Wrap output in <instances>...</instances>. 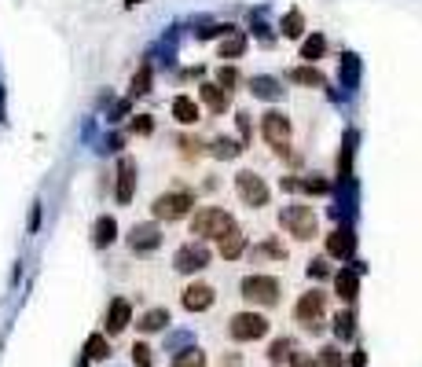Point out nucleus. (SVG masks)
Returning a JSON list of instances; mask_svg holds the SVG:
<instances>
[{
    "label": "nucleus",
    "instance_id": "obj_1",
    "mask_svg": "<svg viewBox=\"0 0 422 367\" xmlns=\"http://www.w3.org/2000/svg\"><path fill=\"white\" fill-rule=\"evenodd\" d=\"M228 232H235V220L232 213L217 210V206H206V210L191 217V235H199V239H224Z\"/></svg>",
    "mask_w": 422,
    "mask_h": 367
},
{
    "label": "nucleus",
    "instance_id": "obj_2",
    "mask_svg": "<svg viewBox=\"0 0 422 367\" xmlns=\"http://www.w3.org/2000/svg\"><path fill=\"white\" fill-rule=\"evenodd\" d=\"M283 228L294 235V239H312L316 235V213L312 206H286V210L279 213Z\"/></svg>",
    "mask_w": 422,
    "mask_h": 367
},
{
    "label": "nucleus",
    "instance_id": "obj_3",
    "mask_svg": "<svg viewBox=\"0 0 422 367\" xmlns=\"http://www.w3.org/2000/svg\"><path fill=\"white\" fill-rule=\"evenodd\" d=\"M194 206V195L191 191H169V195H158L154 199V217L158 220H180V217H187V210Z\"/></svg>",
    "mask_w": 422,
    "mask_h": 367
},
{
    "label": "nucleus",
    "instance_id": "obj_4",
    "mask_svg": "<svg viewBox=\"0 0 422 367\" xmlns=\"http://www.w3.org/2000/svg\"><path fill=\"white\" fill-rule=\"evenodd\" d=\"M228 334H232L235 342H253V338H265V334H268V320H265V316H257V312H239V316H232Z\"/></svg>",
    "mask_w": 422,
    "mask_h": 367
},
{
    "label": "nucleus",
    "instance_id": "obj_5",
    "mask_svg": "<svg viewBox=\"0 0 422 367\" xmlns=\"http://www.w3.org/2000/svg\"><path fill=\"white\" fill-rule=\"evenodd\" d=\"M242 298L257 301V305H272V301L279 298V279H272V276H246V279H242Z\"/></svg>",
    "mask_w": 422,
    "mask_h": 367
},
{
    "label": "nucleus",
    "instance_id": "obj_6",
    "mask_svg": "<svg viewBox=\"0 0 422 367\" xmlns=\"http://www.w3.org/2000/svg\"><path fill=\"white\" fill-rule=\"evenodd\" d=\"M235 191H239V199L246 206H265L268 202V184L257 177V173H250V169H242L235 177Z\"/></svg>",
    "mask_w": 422,
    "mask_h": 367
},
{
    "label": "nucleus",
    "instance_id": "obj_7",
    "mask_svg": "<svg viewBox=\"0 0 422 367\" xmlns=\"http://www.w3.org/2000/svg\"><path fill=\"white\" fill-rule=\"evenodd\" d=\"M261 136L272 143L275 151H283V143L290 140V121H286V114H279V110H268V114L261 118Z\"/></svg>",
    "mask_w": 422,
    "mask_h": 367
},
{
    "label": "nucleus",
    "instance_id": "obj_8",
    "mask_svg": "<svg viewBox=\"0 0 422 367\" xmlns=\"http://www.w3.org/2000/svg\"><path fill=\"white\" fill-rule=\"evenodd\" d=\"M294 320L305 323V327H316L323 320V294L312 291V294H301V301L294 305Z\"/></svg>",
    "mask_w": 422,
    "mask_h": 367
},
{
    "label": "nucleus",
    "instance_id": "obj_9",
    "mask_svg": "<svg viewBox=\"0 0 422 367\" xmlns=\"http://www.w3.org/2000/svg\"><path fill=\"white\" fill-rule=\"evenodd\" d=\"M118 202L125 206V202H133V195H136V162L133 158H121L118 162Z\"/></svg>",
    "mask_w": 422,
    "mask_h": 367
},
{
    "label": "nucleus",
    "instance_id": "obj_10",
    "mask_svg": "<svg viewBox=\"0 0 422 367\" xmlns=\"http://www.w3.org/2000/svg\"><path fill=\"white\" fill-rule=\"evenodd\" d=\"M206 265H209V250L206 246L187 243V246L176 250V268H180V272H199V268H206Z\"/></svg>",
    "mask_w": 422,
    "mask_h": 367
},
{
    "label": "nucleus",
    "instance_id": "obj_11",
    "mask_svg": "<svg viewBox=\"0 0 422 367\" xmlns=\"http://www.w3.org/2000/svg\"><path fill=\"white\" fill-rule=\"evenodd\" d=\"M352 250H356V235L349 228H334L327 235V253H331V258L345 261V258H352Z\"/></svg>",
    "mask_w": 422,
    "mask_h": 367
},
{
    "label": "nucleus",
    "instance_id": "obj_12",
    "mask_svg": "<svg viewBox=\"0 0 422 367\" xmlns=\"http://www.w3.org/2000/svg\"><path fill=\"white\" fill-rule=\"evenodd\" d=\"M158 243H161V232L154 225H136L133 235H128V246H133L136 253H151Z\"/></svg>",
    "mask_w": 422,
    "mask_h": 367
},
{
    "label": "nucleus",
    "instance_id": "obj_13",
    "mask_svg": "<svg viewBox=\"0 0 422 367\" xmlns=\"http://www.w3.org/2000/svg\"><path fill=\"white\" fill-rule=\"evenodd\" d=\"M209 305H213V286H206V283H191L187 291H184V309H191V312H206Z\"/></svg>",
    "mask_w": 422,
    "mask_h": 367
},
{
    "label": "nucleus",
    "instance_id": "obj_14",
    "mask_svg": "<svg viewBox=\"0 0 422 367\" xmlns=\"http://www.w3.org/2000/svg\"><path fill=\"white\" fill-rule=\"evenodd\" d=\"M128 316H133V305L125 298H114L107 309V334H121L128 327Z\"/></svg>",
    "mask_w": 422,
    "mask_h": 367
},
{
    "label": "nucleus",
    "instance_id": "obj_15",
    "mask_svg": "<svg viewBox=\"0 0 422 367\" xmlns=\"http://www.w3.org/2000/svg\"><path fill=\"white\" fill-rule=\"evenodd\" d=\"M173 118L180 125H194L199 121V103H194L191 95H176L173 100Z\"/></svg>",
    "mask_w": 422,
    "mask_h": 367
},
{
    "label": "nucleus",
    "instance_id": "obj_16",
    "mask_svg": "<svg viewBox=\"0 0 422 367\" xmlns=\"http://www.w3.org/2000/svg\"><path fill=\"white\" fill-rule=\"evenodd\" d=\"M290 81L308 85V88H323V85H327V77H323L316 67H294V70H290Z\"/></svg>",
    "mask_w": 422,
    "mask_h": 367
},
{
    "label": "nucleus",
    "instance_id": "obj_17",
    "mask_svg": "<svg viewBox=\"0 0 422 367\" xmlns=\"http://www.w3.org/2000/svg\"><path fill=\"white\" fill-rule=\"evenodd\" d=\"M114 235H118V220L114 217H100V220H95V232H92L95 246H110V243H114Z\"/></svg>",
    "mask_w": 422,
    "mask_h": 367
},
{
    "label": "nucleus",
    "instance_id": "obj_18",
    "mask_svg": "<svg viewBox=\"0 0 422 367\" xmlns=\"http://www.w3.org/2000/svg\"><path fill=\"white\" fill-rule=\"evenodd\" d=\"M242 250H246V235H239V232H228V235L220 239V258H224V261H235Z\"/></svg>",
    "mask_w": 422,
    "mask_h": 367
},
{
    "label": "nucleus",
    "instance_id": "obj_19",
    "mask_svg": "<svg viewBox=\"0 0 422 367\" xmlns=\"http://www.w3.org/2000/svg\"><path fill=\"white\" fill-rule=\"evenodd\" d=\"M334 291H338V298H342V301L356 298V272H352V268H342V272L334 276Z\"/></svg>",
    "mask_w": 422,
    "mask_h": 367
},
{
    "label": "nucleus",
    "instance_id": "obj_20",
    "mask_svg": "<svg viewBox=\"0 0 422 367\" xmlns=\"http://www.w3.org/2000/svg\"><path fill=\"white\" fill-rule=\"evenodd\" d=\"M202 100L213 110H224L232 103V95H228V88H220V85H202Z\"/></svg>",
    "mask_w": 422,
    "mask_h": 367
},
{
    "label": "nucleus",
    "instance_id": "obj_21",
    "mask_svg": "<svg viewBox=\"0 0 422 367\" xmlns=\"http://www.w3.org/2000/svg\"><path fill=\"white\" fill-rule=\"evenodd\" d=\"M242 52H246V37L242 34H232L228 41H220V59H239Z\"/></svg>",
    "mask_w": 422,
    "mask_h": 367
},
{
    "label": "nucleus",
    "instance_id": "obj_22",
    "mask_svg": "<svg viewBox=\"0 0 422 367\" xmlns=\"http://www.w3.org/2000/svg\"><path fill=\"white\" fill-rule=\"evenodd\" d=\"M107 353H110V345H107L103 334H92V338L85 342V356L88 360H107Z\"/></svg>",
    "mask_w": 422,
    "mask_h": 367
},
{
    "label": "nucleus",
    "instance_id": "obj_23",
    "mask_svg": "<svg viewBox=\"0 0 422 367\" xmlns=\"http://www.w3.org/2000/svg\"><path fill=\"white\" fill-rule=\"evenodd\" d=\"M349 173H352V133L345 136V147H342V154H338V177L349 180Z\"/></svg>",
    "mask_w": 422,
    "mask_h": 367
},
{
    "label": "nucleus",
    "instance_id": "obj_24",
    "mask_svg": "<svg viewBox=\"0 0 422 367\" xmlns=\"http://www.w3.org/2000/svg\"><path fill=\"white\" fill-rule=\"evenodd\" d=\"M166 323H169V312H166V309H151V312L140 320V327H143V331H161Z\"/></svg>",
    "mask_w": 422,
    "mask_h": 367
},
{
    "label": "nucleus",
    "instance_id": "obj_25",
    "mask_svg": "<svg viewBox=\"0 0 422 367\" xmlns=\"http://www.w3.org/2000/svg\"><path fill=\"white\" fill-rule=\"evenodd\" d=\"M202 363H206V353H202V349H184V353L173 360V367H202Z\"/></svg>",
    "mask_w": 422,
    "mask_h": 367
},
{
    "label": "nucleus",
    "instance_id": "obj_26",
    "mask_svg": "<svg viewBox=\"0 0 422 367\" xmlns=\"http://www.w3.org/2000/svg\"><path fill=\"white\" fill-rule=\"evenodd\" d=\"M301 29H305L301 11H286V19H283V37H301Z\"/></svg>",
    "mask_w": 422,
    "mask_h": 367
},
{
    "label": "nucleus",
    "instance_id": "obj_27",
    "mask_svg": "<svg viewBox=\"0 0 422 367\" xmlns=\"http://www.w3.org/2000/svg\"><path fill=\"white\" fill-rule=\"evenodd\" d=\"M323 48H327V41H323L319 34H316V37H308V41L301 44V59H308V62L319 59V55H323Z\"/></svg>",
    "mask_w": 422,
    "mask_h": 367
},
{
    "label": "nucleus",
    "instance_id": "obj_28",
    "mask_svg": "<svg viewBox=\"0 0 422 367\" xmlns=\"http://www.w3.org/2000/svg\"><path fill=\"white\" fill-rule=\"evenodd\" d=\"M253 92L261 95V100H275V95H279V85H275L272 77H253Z\"/></svg>",
    "mask_w": 422,
    "mask_h": 367
},
{
    "label": "nucleus",
    "instance_id": "obj_29",
    "mask_svg": "<svg viewBox=\"0 0 422 367\" xmlns=\"http://www.w3.org/2000/svg\"><path fill=\"white\" fill-rule=\"evenodd\" d=\"M143 92H151V67L143 62V67L136 70V77H133V95H143Z\"/></svg>",
    "mask_w": 422,
    "mask_h": 367
},
{
    "label": "nucleus",
    "instance_id": "obj_30",
    "mask_svg": "<svg viewBox=\"0 0 422 367\" xmlns=\"http://www.w3.org/2000/svg\"><path fill=\"white\" fill-rule=\"evenodd\" d=\"M290 338H279V342H272V349H268V360L272 363H283V360H290Z\"/></svg>",
    "mask_w": 422,
    "mask_h": 367
},
{
    "label": "nucleus",
    "instance_id": "obj_31",
    "mask_svg": "<svg viewBox=\"0 0 422 367\" xmlns=\"http://www.w3.org/2000/svg\"><path fill=\"white\" fill-rule=\"evenodd\" d=\"M239 151H242V143H235V140H228V136L213 143V154H217V158H235Z\"/></svg>",
    "mask_w": 422,
    "mask_h": 367
},
{
    "label": "nucleus",
    "instance_id": "obj_32",
    "mask_svg": "<svg viewBox=\"0 0 422 367\" xmlns=\"http://www.w3.org/2000/svg\"><path fill=\"white\" fill-rule=\"evenodd\" d=\"M316 363H323V367H342V353H338V349H323V356H319Z\"/></svg>",
    "mask_w": 422,
    "mask_h": 367
},
{
    "label": "nucleus",
    "instance_id": "obj_33",
    "mask_svg": "<svg viewBox=\"0 0 422 367\" xmlns=\"http://www.w3.org/2000/svg\"><path fill=\"white\" fill-rule=\"evenodd\" d=\"M334 331L342 334V338H349V334H352V316H338V323H334Z\"/></svg>",
    "mask_w": 422,
    "mask_h": 367
},
{
    "label": "nucleus",
    "instance_id": "obj_34",
    "mask_svg": "<svg viewBox=\"0 0 422 367\" xmlns=\"http://www.w3.org/2000/svg\"><path fill=\"white\" fill-rule=\"evenodd\" d=\"M133 360H136L140 367H147V363H151V349H147V345H136V349H133Z\"/></svg>",
    "mask_w": 422,
    "mask_h": 367
},
{
    "label": "nucleus",
    "instance_id": "obj_35",
    "mask_svg": "<svg viewBox=\"0 0 422 367\" xmlns=\"http://www.w3.org/2000/svg\"><path fill=\"white\" fill-rule=\"evenodd\" d=\"M133 129H136V133H143V136H147V133H151V129H154V121H151V118H147V114H140V118H136V121H133Z\"/></svg>",
    "mask_w": 422,
    "mask_h": 367
},
{
    "label": "nucleus",
    "instance_id": "obj_36",
    "mask_svg": "<svg viewBox=\"0 0 422 367\" xmlns=\"http://www.w3.org/2000/svg\"><path fill=\"white\" fill-rule=\"evenodd\" d=\"M290 367H319L316 356H290Z\"/></svg>",
    "mask_w": 422,
    "mask_h": 367
},
{
    "label": "nucleus",
    "instance_id": "obj_37",
    "mask_svg": "<svg viewBox=\"0 0 422 367\" xmlns=\"http://www.w3.org/2000/svg\"><path fill=\"white\" fill-rule=\"evenodd\" d=\"M224 85H235V70H232V67L220 70V88H224Z\"/></svg>",
    "mask_w": 422,
    "mask_h": 367
},
{
    "label": "nucleus",
    "instance_id": "obj_38",
    "mask_svg": "<svg viewBox=\"0 0 422 367\" xmlns=\"http://www.w3.org/2000/svg\"><path fill=\"white\" fill-rule=\"evenodd\" d=\"M308 272H312V276H327V265H323V261H312V265H308Z\"/></svg>",
    "mask_w": 422,
    "mask_h": 367
}]
</instances>
